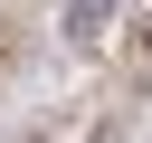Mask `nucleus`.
Listing matches in <instances>:
<instances>
[{
  "instance_id": "2",
  "label": "nucleus",
  "mask_w": 152,
  "mask_h": 143,
  "mask_svg": "<svg viewBox=\"0 0 152 143\" xmlns=\"http://www.w3.org/2000/svg\"><path fill=\"white\" fill-rule=\"evenodd\" d=\"M133 48H142V67H152V0H142V19H133Z\"/></svg>"
},
{
  "instance_id": "3",
  "label": "nucleus",
  "mask_w": 152,
  "mask_h": 143,
  "mask_svg": "<svg viewBox=\"0 0 152 143\" xmlns=\"http://www.w3.org/2000/svg\"><path fill=\"white\" fill-rule=\"evenodd\" d=\"M86 143H124V114H104V124H95V133H86Z\"/></svg>"
},
{
  "instance_id": "1",
  "label": "nucleus",
  "mask_w": 152,
  "mask_h": 143,
  "mask_svg": "<svg viewBox=\"0 0 152 143\" xmlns=\"http://www.w3.org/2000/svg\"><path fill=\"white\" fill-rule=\"evenodd\" d=\"M104 29H114V0H66V10H57V38H66V48H95Z\"/></svg>"
}]
</instances>
